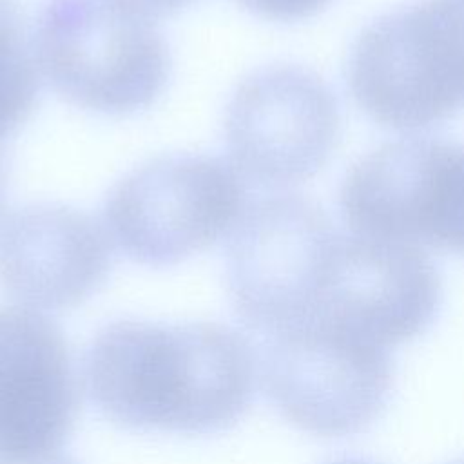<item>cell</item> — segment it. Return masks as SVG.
<instances>
[{"instance_id":"cell-1","label":"cell","mask_w":464,"mask_h":464,"mask_svg":"<svg viewBox=\"0 0 464 464\" xmlns=\"http://www.w3.org/2000/svg\"><path fill=\"white\" fill-rule=\"evenodd\" d=\"M257 355L219 323L121 319L102 328L83 364V384L114 424L183 435L216 433L248 410Z\"/></svg>"},{"instance_id":"cell-2","label":"cell","mask_w":464,"mask_h":464,"mask_svg":"<svg viewBox=\"0 0 464 464\" xmlns=\"http://www.w3.org/2000/svg\"><path fill=\"white\" fill-rule=\"evenodd\" d=\"M346 85L379 125L417 130L464 111V0H415L355 38Z\"/></svg>"},{"instance_id":"cell-3","label":"cell","mask_w":464,"mask_h":464,"mask_svg":"<svg viewBox=\"0 0 464 464\" xmlns=\"http://www.w3.org/2000/svg\"><path fill=\"white\" fill-rule=\"evenodd\" d=\"M31 47L49 87L94 114L143 111L170 76V51L156 25L105 0H45Z\"/></svg>"},{"instance_id":"cell-4","label":"cell","mask_w":464,"mask_h":464,"mask_svg":"<svg viewBox=\"0 0 464 464\" xmlns=\"http://www.w3.org/2000/svg\"><path fill=\"white\" fill-rule=\"evenodd\" d=\"M245 208V179L230 161L169 154L149 160L111 188L102 225L129 259L161 268L228 237Z\"/></svg>"},{"instance_id":"cell-5","label":"cell","mask_w":464,"mask_h":464,"mask_svg":"<svg viewBox=\"0 0 464 464\" xmlns=\"http://www.w3.org/2000/svg\"><path fill=\"white\" fill-rule=\"evenodd\" d=\"M341 230L312 199L279 192L246 205L227 243L237 317L265 339L310 321Z\"/></svg>"},{"instance_id":"cell-6","label":"cell","mask_w":464,"mask_h":464,"mask_svg":"<svg viewBox=\"0 0 464 464\" xmlns=\"http://www.w3.org/2000/svg\"><path fill=\"white\" fill-rule=\"evenodd\" d=\"M257 373L276 410L317 437L364 430L382 413L393 386L386 348L319 323L266 337Z\"/></svg>"},{"instance_id":"cell-7","label":"cell","mask_w":464,"mask_h":464,"mask_svg":"<svg viewBox=\"0 0 464 464\" xmlns=\"http://www.w3.org/2000/svg\"><path fill=\"white\" fill-rule=\"evenodd\" d=\"M339 208L352 232L464 254V143L411 136L346 172Z\"/></svg>"},{"instance_id":"cell-8","label":"cell","mask_w":464,"mask_h":464,"mask_svg":"<svg viewBox=\"0 0 464 464\" xmlns=\"http://www.w3.org/2000/svg\"><path fill=\"white\" fill-rule=\"evenodd\" d=\"M341 136L339 103L314 71L274 63L250 72L225 114L236 170L259 187L285 188L319 172Z\"/></svg>"},{"instance_id":"cell-9","label":"cell","mask_w":464,"mask_h":464,"mask_svg":"<svg viewBox=\"0 0 464 464\" xmlns=\"http://www.w3.org/2000/svg\"><path fill=\"white\" fill-rule=\"evenodd\" d=\"M440 295L439 272L419 246L341 232L315 312L304 324H328L388 350L433 323Z\"/></svg>"},{"instance_id":"cell-10","label":"cell","mask_w":464,"mask_h":464,"mask_svg":"<svg viewBox=\"0 0 464 464\" xmlns=\"http://www.w3.org/2000/svg\"><path fill=\"white\" fill-rule=\"evenodd\" d=\"M80 381L60 326L20 304L0 308V462L62 453L80 411Z\"/></svg>"},{"instance_id":"cell-11","label":"cell","mask_w":464,"mask_h":464,"mask_svg":"<svg viewBox=\"0 0 464 464\" xmlns=\"http://www.w3.org/2000/svg\"><path fill=\"white\" fill-rule=\"evenodd\" d=\"M112 241L92 216L62 203H31L0 218V288L20 306L60 312L107 279Z\"/></svg>"},{"instance_id":"cell-12","label":"cell","mask_w":464,"mask_h":464,"mask_svg":"<svg viewBox=\"0 0 464 464\" xmlns=\"http://www.w3.org/2000/svg\"><path fill=\"white\" fill-rule=\"evenodd\" d=\"M40 82L18 2L0 5V141L27 121Z\"/></svg>"},{"instance_id":"cell-13","label":"cell","mask_w":464,"mask_h":464,"mask_svg":"<svg viewBox=\"0 0 464 464\" xmlns=\"http://www.w3.org/2000/svg\"><path fill=\"white\" fill-rule=\"evenodd\" d=\"M250 13L276 22H297L319 13L330 0H236Z\"/></svg>"},{"instance_id":"cell-14","label":"cell","mask_w":464,"mask_h":464,"mask_svg":"<svg viewBox=\"0 0 464 464\" xmlns=\"http://www.w3.org/2000/svg\"><path fill=\"white\" fill-rule=\"evenodd\" d=\"M112 7L129 13L132 16L143 18L147 22H156L160 18L170 16L188 5L192 0H105Z\"/></svg>"},{"instance_id":"cell-15","label":"cell","mask_w":464,"mask_h":464,"mask_svg":"<svg viewBox=\"0 0 464 464\" xmlns=\"http://www.w3.org/2000/svg\"><path fill=\"white\" fill-rule=\"evenodd\" d=\"M0 464H76L72 459H69L67 455L56 453L51 457H44V459H36V460H24V462H0Z\"/></svg>"},{"instance_id":"cell-16","label":"cell","mask_w":464,"mask_h":464,"mask_svg":"<svg viewBox=\"0 0 464 464\" xmlns=\"http://www.w3.org/2000/svg\"><path fill=\"white\" fill-rule=\"evenodd\" d=\"M5 183H7V172H5V158L0 147V210L4 203V194H5Z\"/></svg>"},{"instance_id":"cell-17","label":"cell","mask_w":464,"mask_h":464,"mask_svg":"<svg viewBox=\"0 0 464 464\" xmlns=\"http://www.w3.org/2000/svg\"><path fill=\"white\" fill-rule=\"evenodd\" d=\"M328 464H373L370 460H362V459H353V457H348V459H337V460H332Z\"/></svg>"},{"instance_id":"cell-18","label":"cell","mask_w":464,"mask_h":464,"mask_svg":"<svg viewBox=\"0 0 464 464\" xmlns=\"http://www.w3.org/2000/svg\"><path fill=\"white\" fill-rule=\"evenodd\" d=\"M451 464H464V459H459V460H455V462H451Z\"/></svg>"}]
</instances>
